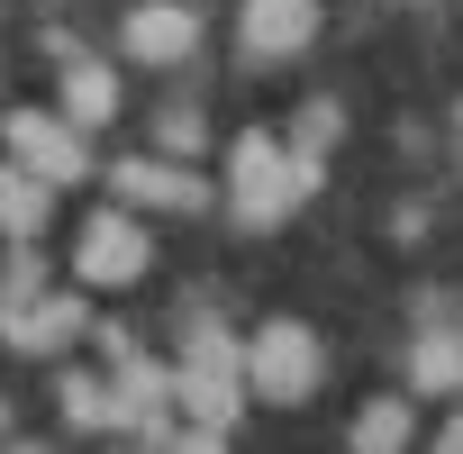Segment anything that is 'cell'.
<instances>
[{
	"label": "cell",
	"mask_w": 463,
	"mask_h": 454,
	"mask_svg": "<svg viewBox=\"0 0 463 454\" xmlns=\"http://www.w3.org/2000/svg\"><path fill=\"white\" fill-rule=\"evenodd\" d=\"M318 173H327V164L291 155V137L246 128L237 146H227V218H237V227H282V218L318 191Z\"/></svg>",
	"instance_id": "obj_1"
},
{
	"label": "cell",
	"mask_w": 463,
	"mask_h": 454,
	"mask_svg": "<svg viewBox=\"0 0 463 454\" xmlns=\"http://www.w3.org/2000/svg\"><path fill=\"white\" fill-rule=\"evenodd\" d=\"M182 418L191 427H237L246 418V400H255V382H246V345L227 336V327H209V318H191V345H182Z\"/></svg>",
	"instance_id": "obj_2"
},
{
	"label": "cell",
	"mask_w": 463,
	"mask_h": 454,
	"mask_svg": "<svg viewBox=\"0 0 463 454\" xmlns=\"http://www.w3.org/2000/svg\"><path fill=\"white\" fill-rule=\"evenodd\" d=\"M146 264H155V237L137 209H91L73 227V282L82 291H128V282H146Z\"/></svg>",
	"instance_id": "obj_3"
},
{
	"label": "cell",
	"mask_w": 463,
	"mask_h": 454,
	"mask_svg": "<svg viewBox=\"0 0 463 454\" xmlns=\"http://www.w3.org/2000/svg\"><path fill=\"white\" fill-rule=\"evenodd\" d=\"M318 373H327V355H318V336H309L300 318H264V327L246 336V382H255V400L300 409V400L318 391Z\"/></svg>",
	"instance_id": "obj_4"
},
{
	"label": "cell",
	"mask_w": 463,
	"mask_h": 454,
	"mask_svg": "<svg viewBox=\"0 0 463 454\" xmlns=\"http://www.w3.org/2000/svg\"><path fill=\"white\" fill-rule=\"evenodd\" d=\"M100 345H109V382H118V427H128V436H155V427L182 409V373L155 364V355H137L118 327H109Z\"/></svg>",
	"instance_id": "obj_5"
},
{
	"label": "cell",
	"mask_w": 463,
	"mask_h": 454,
	"mask_svg": "<svg viewBox=\"0 0 463 454\" xmlns=\"http://www.w3.org/2000/svg\"><path fill=\"white\" fill-rule=\"evenodd\" d=\"M10 164H28V173H46L55 191L91 173V155H82V128H73L64 109H10Z\"/></svg>",
	"instance_id": "obj_6"
},
{
	"label": "cell",
	"mask_w": 463,
	"mask_h": 454,
	"mask_svg": "<svg viewBox=\"0 0 463 454\" xmlns=\"http://www.w3.org/2000/svg\"><path fill=\"white\" fill-rule=\"evenodd\" d=\"M191 46H200V10L191 0H137L118 19V55L128 64H182Z\"/></svg>",
	"instance_id": "obj_7"
},
{
	"label": "cell",
	"mask_w": 463,
	"mask_h": 454,
	"mask_svg": "<svg viewBox=\"0 0 463 454\" xmlns=\"http://www.w3.org/2000/svg\"><path fill=\"white\" fill-rule=\"evenodd\" d=\"M82 327H91V309L73 300V282H64V291H37V300H19V309H0L10 355H64Z\"/></svg>",
	"instance_id": "obj_8"
},
{
	"label": "cell",
	"mask_w": 463,
	"mask_h": 454,
	"mask_svg": "<svg viewBox=\"0 0 463 454\" xmlns=\"http://www.w3.org/2000/svg\"><path fill=\"white\" fill-rule=\"evenodd\" d=\"M237 46L264 55V64L318 46V0H246V10H237Z\"/></svg>",
	"instance_id": "obj_9"
},
{
	"label": "cell",
	"mask_w": 463,
	"mask_h": 454,
	"mask_svg": "<svg viewBox=\"0 0 463 454\" xmlns=\"http://www.w3.org/2000/svg\"><path fill=\"white\" fill-rule=\"evenodd\" d=\"M109 182H118V209H209V182L164 155H128V164H109Z\"/></svg>",
	"instance_id": "obj_10"
},
{
	"label": "cell",
	"mask_w": 463,
	"mask_h": 454,
	"mask_svg": "<svg viewBox=\"0 0 463 454\" xmlns=\"http://www.w3.org/2000/svg\"><path fill=\"white\" fill-rule=\"evenodd\" d=\"M0 218H10V246H37L46 218H55V182L28 164H0Z\"/></svg>",
	"instance_id": "obj_11"
},
{
	"label": "cell",
	"mask_w": 463,
	"mask_h": 454,
	"mask_svg": "<svg viewBox=\"0 0 463 454\" xmlns=\"http://www.w3.org/2000/svg\"><path fill=\"white\" fill-rule=\"evenodd\" d=\"M55 91H64L55 109H64L73 128H109V118H118V73L91 64V55H64V82H55Z\"/></svg>",
	"instance_id": "obj_12"
},
{
	"label": "cell",
	"mask_w": 463,
	"mask_h": 454,
	"mask_svg": "<svg viewBox=\"0 0 463 454\" xmlns=\"http://www.w3.org/2000/svg\"><path fill=\"white\" fill-rule=\"evenodd\" d=\"M409 382L427 400H463V327H427L409 345Z\"/></svg>",
	"instance_id": "obj_13"
},
{
	"label": "cell",
	"mask_w": 463,
	"mask_h": 454,
	"mask_svg": "<svg viewBox=\"0 0 463 454\" xmlns=\"http://www.w3.org/2000/svg\"><path fill=\"white\" fill-rule=\"evenodd\" d=\"M418 445V409L409 400H364L354 409V454H409Z\"/></svg>",
	"instance_id": "obj_14"
},
{
	"label": "cell",
	"mask_w": 463,
	"mask_h": 454,
	"mask_svg": "<svg viewBox=\"0 0 463 454\" xmlns=\"http://www.w3.org/2000/svg\"><path fill=\"white\" fill-rule=\"evenodd\" d=\"M55 409H64L73 427H118V382H109V373H64V382H55Z\"/></svg>",
	"instance_id": "obj_15"
},
{
	"label": "cell",
	"mask_w": 463,
	"mask_h": 454,
	"mask_svg": "<svg viewBox=\"0 0 463 454\" xmlns=\"http://www.w3.org/2000/svg\"><path fill=\"white\" fill-rule=\"evenodd\" d=\"M46 291V264H37V246H10V282H0V309H19V300H37Z\"/></svg>",
	"instance_id": "obj_16"
},
{
	"label": "cell",
	"mask_w": 463,
	"mask_h": 454,
	"mask_svg": "<svg viewBox=\"0 0 463 454\" xmlns=\"http://www.w3.org/2000/svg\"><path fill=\"white\" fill-rule=\"evenodd\" d=\"M327 146H336V100H318V109H300V128H291V155H309V164H318Z\"/></svg>",
	"instance_id": "obj_17"
},
{
	"label": "cell",
	"mask_w": 463,
	"mask_h": 454,
	"mask_svg": "<svg viewBox=\"0 0 463 454\" xmlns=\"http://www.w3.org/2000/svg\"><path fill=\"white\" fill-rule=\"evenodd\" d=\"M155 146H164V155H200V118H191V109H164V118H155Z\"/></svg>",
	"instance_id": "obj_18"
},
{
	"label": "cell",
	"mask_w": 463,
	"mask_h": 454,
	"mask_svg": "<svg viewBox=\"0 0 463 454\" xmlns=\"http://www.w3.org/2000/svg\"><path fill=\"white\" fill-rule=\"evenodd\" d=\"M173 454H227V436H218V427H182V436H173Z\"/></svg>",
	"instance_id": "obj_19"
},
{
	"label": "cell",
	"mask_w": 463,
	"mask_h": 454,
	"mask_svg": "<svg viewBox=\"0 0 463 454\" xmlns=\"http://www.w3.org/2000/svg\"><path fill=\"white\" fill-rule=\"evenodd\" d=\"M427 454H463V409H454V418L436 427V445H427Z\"/></svg>",
	"instance_id": "obj_20"
},
{
	"label": "cell",
	"mask_w": 463,
	"mask_h": 454,
	"mask_svg": "<svg viewBox=\"0 0 463 454\" xmlns=\"http://www.w3.org/2000/svg\"><path fill=\"white\" fill-rule=\"evenodd\" d=\"M10 454H46V445H37V436H19V445H10Z\"/></svg>",
	"instance_id": "obj_21"
}]
</instances>
